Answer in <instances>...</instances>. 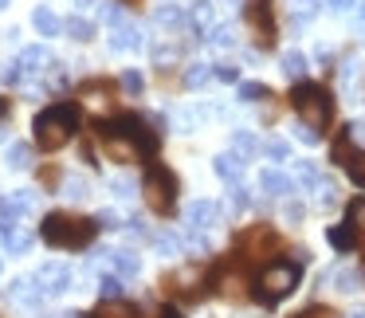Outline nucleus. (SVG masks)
<instances>
[{"label": "nucleus", "mask_w": 365, "mask_h": 318, "mask_svg": "<svg viewBox=\"0 0 365 318\" xmlns=\"http://www.w3.org/2000/svg\"><path fill=\"white\" fill-rule=\"evenodd\" d=\"M32 130H36V145H40V150H59V145H67L75 138V130H79V106L75 103L48 106V111L36 114Z\"/></svg>", "instance_id": "obj_1"}, {"label": "nucleus", "mask_w": 365, "mask_h": 318, "mask_svg": "<svg viewBox=\"0 0 365 318\" xmlns=\"http://www.w3.org/2000/svg\"><path fill=\"white\" fill-rule=\"evenodd\" d=\"M291 106H294V114H299L302 126L318 130V134H322V130L330 126V118H334V98H330V91H326L322 83H294Z\"/></svg>", "instance_id": "obj_2"}, {"label": "nucleus", "mask_w": 365, "mask_h": 318, "mask_svg": "<svg viewBox=\"0 0 365 318\" xmlns=\"http://www.w3.org/2000/svg\"><path fill=\"white\" fill-rule=\"evenodd\" d=\"M40 236L48 240L51 247H67V252H83V247H91V240H95V224H91L87 216L51 212L48 220H43Z\"/></svg>", "instance_id": "obj_3"}, {"label": "nucleus", "mask_w": 365, "mask_h": 318, "mask_svg": "<svg viewBox=\"0 0 365 318\" xmlns=\"http://www.w3.org/2000/svg\"><path fill=\"white\" fill-rule=\"evenodd\" d=\"M299 287V263H267L255 279V299L259 302H279Z\"/></svg>", "instance_id": "obj_4"}, {"label": "nucleus", "mask_w": 365, "mask_h": 318, "mask_svg": "<svg viewBox=\"0 0 365 318\" xmlns=\"http://www.w3.org/2000/svg\"><path fill=\"white\" fill-rule=\"evenodd\" d=\"M142 189H145V200H150V208L158 216H169L177 208V177L165 165H150Z\"/></svg>", "instance_id": "obj_5"}, {"label": "nucleus", "mask_w": 365, "mask_h": 318, "mask_svg": "<svg viewBox=\"0 0 365 318\" xmlns=\"http://www.w3.org/2000/svg\"><path fill=\"white\" fill-rule=\"evenodd\" d=\"M334 161L346 169L349 181H354L357 189H365V150H357V145H354V134H349V130L334 142Z\"/></svg>", "instance_id": "obj_6"}, {"label": "nucleus", "mask_w": 365, "mask_h": 318, "mask_svg": "<svg viewBox=\"0 0 365 318\" xmlns=\"http://www.w3.org/2000/svg\"><path fill=\"white\" fill-rule=\"evenodd\" d=\"M247 24L255 28L259 48H271V43H275V16H271V0H252V4H247Z\"/></svg>", "instance_id": "obj_7"}, {"label": "nucleus", "mask_w": 365, "mask_h": 318, "mask_svg": "<svg viewBox=\"0 0 365 318\" xmlns=\"http://www.w3.org/2000/svg\"><path fill=\"white\" fill-rule=\"evenodd\" d=\"M36 283H40L43 299H56V294H63L67 287H71V267H67V263H43V267L36 271Z\"/></svg>", "instance_id": "obj_8"}, {"label": "nucleus", "mask_w": 365, "mask_h": 318, "mask_svg": "<svg viewBox=\"0 0 365 318\" xmlns=\"http://www.w3.org/2000/svg\"><path fill=\"white\" fill-rule=\"evenodd\" d=\"M185 224H189V232H208L220 224V205L216 200H192L189 208H185Z\"/></svg>", "instance_id": "obj_9"}, {"label": "nucleus", "mask_w": 365, "mask_h": 318, "mask_svg": "<svg viewBox=\"0 0 365 318\" xmlns=\"http://www.w3.org/2000/svg\"><path fill=\"white\" fill-rule=\"evenodd\" d=\"M43 67H51V56H48V48H40V43H36V48L20 51V59H16V67H12V71H16V79H20V75H36V71H43Z\"/></svg>", "instance_id": "obj_10"}, {"label": "nucleus", "mask_w": 365, "mask_h": 318, "mask_svg": "<svg viewBox=\"0 0 365 318\" xmlns=\"http://www.w3.org/2000/svg\"><path fill=\"white\" fill-rule=\"evenodd\" d=\"M114 87L110 83H87V87H83V98H87V106L95 114H110V106H114Z\"/></svg>", "instance_id": "obj_11"}, {"label": "nucleus", "mask_w": 365, "mask_h": 318, "mask_svg": "<svg viewBox=\"0 0 365 318\" xmlns=\"http://www.w3.org/2000/svg\"><path fill=\"white\" fill-rule=\"evenodd\" d=\"M259 189L267 193V197H291L294 181L287 173H279V169H263V173H259Z\"/></svg>", "instance_id": "obj_12"}, {"label": "nucleus", "mask_w": 365, "mask_h": 318, "mask_svg": "<svg viewBox=\"0 0 365 318\" xmlns=\"http://www.w3.org/2000/svg\"><path fill=\"white\" fill-rule=\"evenodd\" d=\"M110 267L118 279H134L138 271H142V260H138L130 247H118V252H110Z\"/></svg>", "instance_id": "obj_13"}, {"label": "nucleus", "mask_w": 365, "mask_h": 318, "mask_svg": "<svg viewBox=\"0 0 365 318\" xmlns=\"http://www.w3.org/2000/svg\"><path fill=\"white\" fill-rule=\"evenodd\" d=\"M9 294L20 302V307H36V302L43 299V291H40V283H36V275H32V279H16V283L9 287Z\"/></svg>", "instance_id": "obj_14"}, {"label": "nucleus", "mask_w": 365, "mask_h": 318, "mask_svg": "<svg viewBox=\"0 0 365 318\" xmlns=\"http://www.w3.org/2000/svg\"><path fill=\"white\" fill-rule=\"evenodd\" d=\"M110 48L114 51H138V48H142V32H138L134 24H114Z\"/></svg>", "instance_id": "obj_15"}, {"label": "nucleus", "mask_w": 365, "mask_h": 318, "mask_svg": "<svg viewBox=\"0 0 365 318\" xmlns=\"http://www.w3.org/2000/svg\"><path fill=\"white\" fill-rule=\"evenodd\" d=\"M212 169H216V177L228 181V185H236L240 177H244V161H240L236 153H220V158L212 161Z\"/></svg>", "instance_id": "obj_16"}, {"label": "nucleus", "mask_w": 365, "mask_h": 318, "mask_svg": "<svg viewBox=\"0 0 365 318\" xmlns=\"http://www.w3.org/2000/svg\"><path fill=\"white\" fill-rule=\"evenodd\" d=\"M287 16L294 28H307L318 16V0H287Z\"/></svg>", "instance_id": "obj_17"}, {"label": "nucleus", "mask_w": 365, "mask_h": 318, "mask_svg": "<svg viewBox=\"0 0 365 318\" xmlns=\"http://www.w3.org/2000/svg\"><path fill=\"white\" fill-rule=\"evenodd\" d=\"M232 153H236L240 161H252L255 153H259V138L247 134V130H236V134H232Z\"/></svg>", "instance_id": "obj_18"}, {"label": "nucleus", "mask_w": 365, "mask_h": 318, "mask_svg": "<svg viewBox=\"0 0 365 318\" xmlns=\"http://www.w3.org/2000/svg\"><path fill=\"white\" fill-rule=\"evenodd\" d=\"M244 247H247V255H263V252H271V247H275V232H271V228H255V232H247V236H244Z\"/></svg>", "instance_id": "obj_19"}, {"label": "nucleus", "mask_w": 365, "mask_h": 318, "mask_svg": "<svg viewBox=\"0 0 365 318\" xmlns=\"http://www.w3.org/2000/svg\"><path fill=\"white\" fill-rule=\"evenodd\" d=\"M95 318H142L134 302H122V299H106L103 307L95 310Z\"/></svg>", "instance_id": "obj_20"}, {"label": "nucleus", "mask_w": 365, "mask_h": 318, "mask_svg": "<svg viewBox=\"0 0 365 318\" xmlns=\"http://www.w3.org/2000/svg\"><path fill=\"white\" fill-rule=\"evenodd\" d=\"M4 247H9L12 255H24L28 247H32V232H28V228H20V224L4 228Z\"/></svg>", "instance_id": "obj_21"}, {"label": "nucleus", "mask_w": 365, "mask_h": 318, "mask_svg": "<svg viewBox=\"0 0 365 318\" xmlns=\"http://www.w3.org/2000/svg\"><path fill=\"white\" fill-rule=\"evenodd\" d=\"M32 24H36V32H40V36H59V28H63L48 4H40V9L32 12Z\"/></svg>", "instance_id": "obj_22"}, {"label": "nucleus", "mask_w": 365, "mask_h": 318, "mask_svg": "<svg viewBox=\"0 0 365 318\" xmlns=\"http://www.w3.org/2000/svg\"><path fill=\"white\" fill-rule=\"evenodd\" d=\"M153 24H161V28H181V24H185V9H181V4H161V9H153Z\"/></svg>", "instance_id": "obj_23"}, {"label": "nucleus", "mask_w": 365, "mask_h": 318, "mask_svg": "<svg viewBox=\"0 0 365 318\" xmlns=\"http://www.w3.org/2000/svg\"><path fill=\"white\" fill-rule=\"evenodd\" d=\"M279 67H283L287 79H299V83H302V75H307V56H302V51H283Z\"/></svg>", "instance_id": "obj_24"}, {"label": "nucleus", "mask_w": 365, "mask_h": 318, "mask_svg": "<svg viewBox=\"0 0 365 318\" xmlns=\"http://www.w3.org/2000/svg\"><path fill=\"white\" fill-rule=\"evenodd\" d=\"M310 189H314V200H318L322 208H334V205H338V185H334L330 177H318Z\"/></svg>", "instance_id": "obj_25"}, {"label": "nucleus", "mask_w": 365, "mask_h": 318, "mask_svg": "<svg viewBox=\"0 0 365 318\" xmlns=\"http://www.w3.org/2000/svg\"><path fill=\"white\" fill-rule=\"evenodd\" d=\"M334 291H357V287H361V271H357V267H338V271H334Z\"/></svg>", "instance_id": "obj_26"}, {"label": "nucleus", "mask_w": 365, "mask_h": 318, "mask_svg": "<svg viewBox=\"0 0 365 318\" xmlns=\"http://www.w3.org/2000/svg\"><path fill=\"white\" fill-rule=\"evenodd\" d=\"M330 244L334 247H338V252H349V247H354L357 244V228H354V224H338V228H330Z\"/></svg>", "instance_id": "obj_27"}, {"label": "nucleus", "mask_w": 365, "mask_h": 318, "mask_svg": "<svg viewBox=\"0 0 365 318\" xmlns=\"http://www.w3.org/2000/svg\"><path fill=\"white\" fill-rule=\"evenodd\" d=\"M208 79H212V67H208V63H189V67H185V87H189V91L205 87Z\"/></svg>", "instance_id": "obj_28"}, {"label": "nucleus", "mask_w": 365, "mask_h": 318, "mask_svg": "<svg viewBox=\"0 0 365 318\" xmlns=\"http://www.w3.org/2000/svg\"><path fill=\"white\" fill-rule=\"evenodd\" d=\"M63 32L71 36V40H79V43H87L91 36H95V28L87 24L83 16H71V20H63Z\"/></svg>", "instance_id": "obj_29"}, {"label": "nucleus", "mask_w": 365, "mask_h": 318, "mask_svg": "<svg viewBox=\"0 0 365 318\" xmlns=\"http://www.w3.org/2000/svg\"><path fill=\"white\" fill-rule=\"evenodd\" d=\"M9 165L12 169H28V165H32V145H28V142L9 145Z\"/></svg>", "instance_id": "obj_30"}, {"label": "nucleus", "mask_w": 365, "mask_h": 318, "mask_svg": "<svg viewBox=\"0 0 365 318\" xmlns=\"http://www.w3.org/2000/svg\"><path fill=\"white\" fill-rule=\"evenodd\" d=\"M205 40H208V43H216V48H232V43H236V32H232L228 24H212Z\"/></svg>", "instance_id": "obj_31"}, {"label": "nucleus", "mask_w": 365, "mask_h": 318, "mask_svg": "<svg viewBox=\"0 0 365 318\" xmlns=\"http://www.w3.org/2000/svg\"><path fill=\"white\" fill-rule=\"evenodd\" d=\"M263 98H271L263 83H240V103H263Z\"/></svg>", "instance_id": "obj_32"}, {"label": "nucleus", "mask_w": 365, "mask_h": 318, "mask_svg": "<svg viewBox=\"0 0 365 318\" xmlns=\"http://www.w3.org/2000/svg\"><path fill=\"white\" fill-rule=\"evenodd\" d=\"M263 153H267L271 161H287V158H291V142H283V138H271V142L263 145Z\"/></svg>", "instance_id": "obj_33"}, {"label": "nucleus", "mask_w": 365, "mask_h": 318, "mask_svg": "<svg viewBox=\"0 0 365 318\" xmlns=\"http://www.w3.org/2000/svg\"><path fill=\"white\" fill-rule=\"evenodd\" d=\"M294 177H299V181L310 189V185H314L322 173H318V165H314V161H294Z\"/></svg>", "instance_id": "obj_34"}, {"label": "nucleus", "mask_w": 365, "mask_h": 318, "mask_svg": "<svg viewBox=\"0 0 365 318\" xmlns=\"http://www.w3.org/2000/svg\"><path fill=\"white\" fill-rule=\"evenodd\" d=\"M153 247H158L161 255H181V240L165 236V232H158V236H153Z\"/></svg>", "instance_id": "obj_35"}, {"label": "nucleus", "mask_w": 365, "mask_h": 318, "mask_svg": "<svg viewBox=\"0 0 365 318\" xmlns=\"http://www.w3.org/2000/svg\"><path fill=\"white\" fill-rule=\"evenodd\" d=\"M142 87H145V79L138 71H122V91L126 95H142Z\"/></svg>", "instance_id": "obj_36"}, {"label": "nucleus", "mask_w": 365, "mask_h": 318, "mask_svg": "<svg viewBox=\"0 0 365 318\" xmlns=\"http://www.w3.org/2000/svg\"><path fill=\"white\" fill-rule=\"evenodd\" d=\"M103 294L106 299H122V294H126V283H122L118 275H106L103 279Z\"/></svg>", "instance_id": "obj_37"}, {"label": "nucleus", "mask_w": 365, "mask_h": 318, "mask_svg": "<svg viewBox=\"0 0 365 318\" xmlns=\"http://www.w3.org/2000/svg\"><path fill=\"white\" fill-rule=\"evenodd\" d=\"M110 189H114V197L130 200V197H134V189H138V185L130 181V177H114V181H110Z\"/></svg>", "instance_id": "obj_38"}, {"label": "nucleus", "mask_w": 365, "mask_h": 318, "mask_svg": "<svg viewBox=\"0 0 365 318\" xmlns=\"http://www.w3.org/2000/svg\"><path fill=\"white\" fill-rule=\"evenodd\" d=\"M294 138H299V142H307V145H318V142H322V134H318V130H310V126H302V122L294 126Z\"/></svg>", "instance_id": "obj_39"}, {"label": "nucleus", "mask_w": 365, "mask_h": 318, "mask_svg": "<svg viewBox=\"0 0 365 318\" xmlns=\"http://www.w3.org/2000/svg\"><path fill=\"white\" fill-rule=\"evenodd\" d=\"M212 75H216V79H224V83H236V79H240V71H236L232 63H216Z\"/></svg>", "instance_id": "obj_40"}, {"label": "nucleus", "mask_w": 365, "mask_h": 318, "mask_svg": "<svg viewBox=\"0 0 365 318\" xmlns=\"http://www.w3.org/2000/svg\"><path fill=\"white\" fill-rule=\"evenodd\" d=\"M247 189H240V185H232V208H247Z\"/></svg>", "instance_id": "obj_41"}, {"label": "nucleus", "mask_w": 365, "mask_h": 318, "mask_svg": "<svg viewBox=\"0 0 365 318\" xmlns=\"http://www.w3.org/2000/svg\"><path fill=\"white\" fill-rule=\"evenodd\" d=\"M67 197H75V200H79V197H87V185H83L79 177H71V181H67Z\"/></svg>", "instance_id": "obj_42"}, {"label": "nucleus", "mask_w": 365, "mask_h": 318, "mask_svg": "<svg viewBox=\"0 0 365 318\" xmlns=\"http://www.w3.org/2000/svg\"><path fill=\"white\" fill-rule=\"evenodd\" d=\"M294 318H334L326 307H310V310H302V314H294Z\"/></svg>", "instance_id": "obj_43"}, {"label": "nucleus", "mask_w": 365, "mask_h": 318, "mask_svg": "<svg viewBox=\"0 0 365 318\" xmlns=\"http://www.w3.org/2000/svg\"><path fill=\"white\" fill-rule=\"evenodd\" d=\"M98 224H103V228H118V216H114V212H98Z\"/></svg>", "instance_id": "obj_44"}, {"label": "nucleus", "mask_w": 365, "mask_h": 318, "mask_svg": "<svg viewBox=\"0 0 365 318\" xmlns=\"http://www.w3.org/2000/svg\"><path fill=\"white\" fill-rule=\"evenodd\" d=\"M334 12H346V9H354V0H326Z\"/></svg>", "instance_id": "obj_45"}, {"label": "nucleus", "mask_w": 365, "mask_h": 318, "mask_svg": "<svg viewBox=\"0 0 365 318\" xmlns=\"http://www.w3.org/2000/svg\"><path fill=\"white\" fill-rule=\"evenodd\" d=\"M158 318H181V310H177V307H161Z\"/></svg>", "instance_id": "obj_46"}, {"label": "nucleus", "mask_w": 365, "mask_h": 318, "mask_svg": "<svg viewBox=\"0 0 365 318\" xmlns=\"http://www.w3.org/2000/svg\"><path fill=\"white\" fill-rule=\"evenodd\" d=\"M287 216H291V220H299V216H302V205H294V200H291V205H287Z\"/></svg>", "instance_id": "obj_47"}, {"label": "nucleus", "mask_w": 365, "mask_h": 318, "mask_svg": "<svg viewBox=\"0 0 365 318\" xmlns=\"http://www.w3.org/2000/svg\"><path fill=\"white\" fill-rule=\"evenodd\" d=\"M9 118V98H0V122Z\"/></svg>", "instance_id": "obj_48"}, {"label": "nucleus", "mask_w": 365, "mask_h": 318, "mask_svg": "<svg viewBox=\"0 0 365 318\" xmlns=\"http://www.w3.org/2000/svg\"><path fill=\"white\" fill-rule=\"evenodd\" d=\"M349 318H365V310H354V314H349Z\"/></svg>", "instance_id": "obj_49"}, {"label": "nucleus", "mask_w": 365, "mask_h": 318, "mask_svg": "<svg viewBox=\"0 0 365 318\" xmlns=\"http://www.w3.org/2000/svg\"><path fill=\"white\" fill-rule=\"evenodd\" d=\"M0 9H9V0H0Z\"/></svg>", "instance_id": "obj_50"}, {"label": "nucleus", "mask_w": 365, "mask_h": 318, "mask_svg": "<svg viewBox=\"0 0 365 318\" xmlns=\"http://www.w3.org/2000/svg\"><path fill=\"white\" fill-rule=\"evenodd\" d=\"M361 20H365V0H361Z\"/></svg>", "instance_id": "obj_51"}, {"label": "nucleus", "mask_w": 365, "mask_h": 318, "mask_svg": "<svg viewBox=\"0 0 365 318\" xmlns=\"http://www.w3.org/2000/svg\"><path fill=\"white\" fill-rule=\"evenodd\" d=\"M189 4H205V0H189Z\"/></svg>", "instance_id": "obj_52"}, {"label": "nucleus", "mask_w": 365, "mask_h": 318, "mask_svg": "<svg viewBox=\"0 0 365 318\" xmlns=\"http://www.w3.org/2000/svg\"><path fill=\"white\" fill-rule=\"evenodd\" d=\"M79 4H91V0H79Z\"/></svg>", "instance_id": "obj_53"}, {"label": "nucleus", "mask_w": 365, "mask_h": 318, "mask_svg": "<svg viewBox=\"0 0 365 318\" xmlns=\"http://www.w3.org/2000/svg\"><path fill=\"white\" fill-rule=\"evenodd\" d=\"M0 271H4V263H0Z\"/></svg>", "instance_id": "obj_54"}]
</instances>
